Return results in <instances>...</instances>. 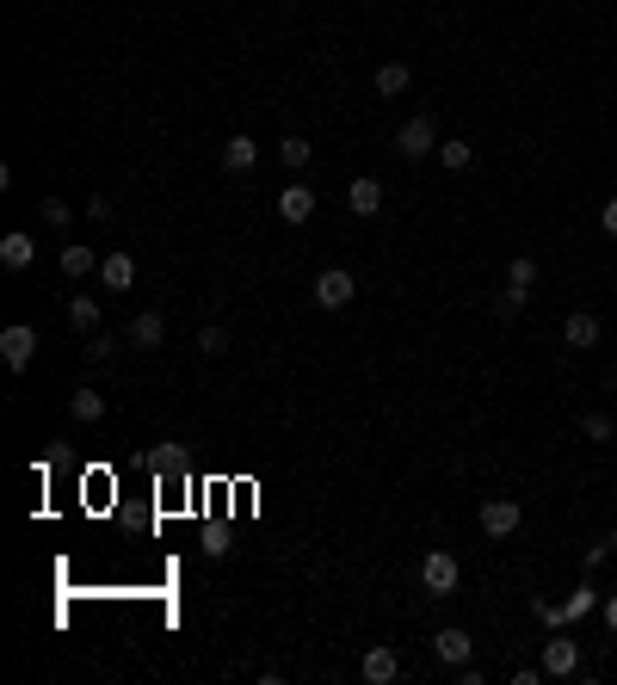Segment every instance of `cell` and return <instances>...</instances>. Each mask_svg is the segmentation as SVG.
I'll return each mask as SVG.
<instances>
[{"instance_id": "12", "label": "cell", "mask_w": 617, "mask_h": 685, "mask_svg": "<svg viewBox=\"0 0 617 685\" xmlns=\"http://www.w3.org/2000/svg\"><path fill=\"white\" fill-rule=\"evenodd\" d=\"M99 278H105V291H130V284H136V254H130V247L105 254L99 260Z\"/></svg>"}, {"instance_id": "16", "label": "cell", "mask_w": 617, "mask_h": 685, "mask_svg": "<svg viewBox=\"0 0 617 685\" xmlns=\"http://www.w3.org/2000/svg\"><path fill=\"white\" fill-rule=\"evenodd\" d=\"M68 414H75L81 426H93V420H105V395H99L93 383H81L75 395H68Z\"/></svg>"}, {"instance_id": "29", "label": "cell", "mask_w": 617, "mask_h": 685, "mask_svg": "<svg viewBox=\"0 0 617 685\" xmlns=\"http://www.w3.org/2000/svg\"><path fill=\"white\" fill-rule=\"evenodd\" d=\"M112 352H118V340L105 334V328H99V334H87V358H93V365H105V358H112Z\"/></svg>"}, {"instance_id": "21", "label": "cell", "mask_w": 617, "mask_h": 685, "mask_svg": "<svg viewBox=\"0 0 617 685\" xmlns=\"http://www.w3.org/2000/svg\"><path fill=\"white\" fill-rule=\"evenodd\" d=\"M309 155H315V142H309V136H284V142H278V161H284L290 173H303Z\"/></svg>"}, {"instance_id": "28", "label": "cell", "mask_w": 617, "mask_h": 685, "mask_svg": "<svg viewBox=\"0 0 617 685\" xmlns=\"http://www.w3.org/2000/svg\"><path fill=\"white\" fill-rule=\"evenodd\" d=\"M525 297H531V291H519V284H506V291H500V297H494V309H500V315H506V321H513V315H519V309H525Z\"/></svg>"}, {"instance_id": "26", "label": "cell", "mask_w": 617, "mask_h": 685, "mask_svg": "<svg viewBox=\"0 0 617 685\" xmlns=\"http://www.w3.org/2000/svg\"><path fill=\"white\" fill-rule=\"evenodd\" d=\"M506 284H519V291H531V284H537V260H531V254H519L513 266H506Z\"/></svg>"}, {"instance_id": "3", "label": "cell", "mask_w": 617, "mask_h": 685, "mask_svg": "<svg viewBox=\"0 0 617 685\" xmlns=\"http://www.w3.org/2000/svg\"><path fill=\"white\" fill-rule=\"evenodd\" d=\"M0 358H7V371H31V358H38V328H31V321L0 328Z\"/></svg>"}, {"instance_id": "5", "label": "cell", "mask_w": 617, "mask_h": 685, "mask_svg": "<svg viewBox=\"0 0 617 685\" xmlns=\"http://www.w3.org/2000/svg\"><path fill=\"white\" fill-rule=\"evenodd\" d=\"M321 309H346L352 297H358V278L346 272V266H328V272H315V291H309Z\"/></svg>"}, {"instance_id": "24", "label": "cell", "mask_w": 617, "mask_h": 685, "mask_svg": "<svg viewBox=\"0 0 617 685\" xmlns=\"http://www.w3.org/2000/svg\"><path fill=\"white\" fill-rule=\"evenodd\" d=\"M198 352L204 358H223L229 352V328H216V321H210V328H198Z\"/></svg>"}, {"instance_id": "17", "label": "cell", "mask_w": 617, "mask_h": 685, "mask_svg": "<svg viewBox=\"0 0 617 685\" xmlns=\"http://www.w3.org/2000/svg\"><path fill=\"white\" fill-rule=\"evenodd\" d=\"M253 161H260V142H253V136H229V142H223V167H229V173H247Z\"/></svg>"}, {"instance_id": "4", "label": "cell", "mask_w": 617, "mask_h": 685, "mask_svg": "<svg viewBox=\"0 0 617 685\" xmlns=\"http://www.w3.org/2000/svg\"><path fill=\"white\" fill-rule=\"evenodd\" d=\"M457 574H463V568H457L451 550H432V556L420 562V587H426L432 599H451V593H457Z\"/></svg>"}, {"instance_id": "30", "label": "cell", "mask_w": 617, "mask_h": 685, "mask_svg": "<svg viewBox=\"0 0 617 685\" xmlns=\"http://www.w3.org/2000/svg\"><path fill=\"white\" fill-rule=\"evenodd\" d=\"M531 611H537V618L550 624V630H562V624H568V611H562L556 599H531Z\"/></svg>"}, {"instance_id": "18", "label": "cell", "mask_w": 617, "mask_h": 685, "mask_svg": "<svg viewBox=\"0 0 617 685\" xmlns=\"http://www.w3.org/2000/svg\"><path fill=\"white\" fill-rule=\"evenodd\" d=\"M149 470H155V476H186V451L167 445V439H161V445H149Z\"/></svg>"}, {"instance_id": "25", "label": "cell", "mask_w": 617, "mask_h": 685, "mask_svg": "<svg viewBox=\"0 0 617 685\" xmlns=\"http://www.w3.org/2000/svg\"><path fill=\"white\" fill-rule=\"evenodd\" d=\"M593 605H599V593H593V587H574V593L562 599V611H568V624H574V618H587Z\"/></svg>"}, {"instance_id": "15", "label": "cell", "mask_w": 617, "mask_h": 685, "mask_svg": "<svg viewBox=\"0 0 617 685\" xmlns=\"http://www.w3.org/2000/svg\"><path fill=\"white\" fill-rule=\"evenodd\" d=\"M408 81H414V68H408V62H383L377 75H371V87H377L383 99H402V93H408Z\"/></svg>"}, {"instance_id": "2", "label": "cell", "mask_w": 617, "mask_h": 685, "mask_svg": "<svg viewBox=\"0 0 617 685\" xmlns=\"http://www.w3.org/2000/svg\"><path fill=\"white\" fill-rule=\"evenodd\" d=\"M519 525H525V507L513 494H488L482 500V537H513Z\"/></svg>"}, {"instance_id": "14", "label": "cell", "mask_w": 617, "mask_h": 685, "mask_svg": "<svg viewBox=\"0 0 617 685\" xmlns=\"http://www.w3.org/2000/svg\"><path fill=\"white\" fill-rule=\"evenodd\" d=\"M346 204H352L358 216H377V210H383V186H377L371 173H358L352 186H346Z\"/></svg>"}, {"instance_id": "19", "label": "cell", "mask_w": 617, "mask_h": 685, "mask_svg": "<svg viewBox=\"0 0 617 685\" xmlns=\"http://www.w3.org/2000/svg\"><path fill=\"white\" fill-rule=\"evenodd\" d=\"M56 260H62V278H87V272L99 266V260H93V247H81V241H68Z\"/></svg>"}, {"instance_id": "20", "label": "cell", "mask_w": 617, "mask_h": 685, "mask_svg": "<svg viewBox=\"0 0 617 685\" xmlns=\"http://www.w3.org/2000/svg\"><path fill=\"white\" fill-rule=\"evenodd\" d=\"M68 328H75V334H99V303L93 297H68Z\"/></svg>"}, {"instance_id": "13", "label": "cell", "mask_w": 617, "mask_h": 685, "mask_svg": "<svg viewBox=\"0 0 617 685\" xmlns=\"http://www.w3.org/2000/svg\"><path fill=\"white\" fill-rule=\"evenodd\" d=\"M358 673H365L371 685H389L395 673H402V655H395V648H383V642H377V648H365V661H358Z\"/></svg>"}, {"instance_id": "32", "label": "cell", "mask_w": 617, "mask_h": 685, "mask_svg": "<svg viewBox=\"0 0 617 685\" xmlns=\"http://www.w3.org/2000/svg\"><path fill=\"white\" fill-rule=\"evenodd\" d=\"M605 624H611V630H617V593H611V599H605Z\"/></svg>"}, {"instance_id": "8", "label": "cell", "mask_w": 617, "mask_h": 685, "mask_svg": "<svg viewBox=\"0 0 617 685\" xmlns=\"http://www.w3.org/2000/svg\"><path fill=\"white\" fill-rule=\"evenodd\" d=\"M278 216H284V223H309V216H315V186H309V179H290V186L278 192Z\"/></svg>"}, {"instance_id": "22", "label": "cell", "mask_w": 617, "mask_h": 685, "mask_svg": "<svg viewBox=\"0 0 617 685\" xmlns=\"http://www.w3.org/2000/svg\"><path fill=\"white\" fill-rule=\"evenodd\" d=\"M439 161H445L451 173H463L469 161H476V149H469V142H463V136H451V142H439Z\"/></svg>"}, {"instance_id": "7", "label": "cell", "mask_w": 617, "mask_h": 685, "mask_svg": "<svg viewBox=\"0 0 617 685\" xmlns=\"http://www.w3.org/2000/svg\"><path fill=\"white\" fill-rule=\"evenodd\" d=\"M124 340H130L136 352H155V346L167 340V315H161V309H136L130 328H124Z\"/></svg>"}, {"instance_id": "27", "label": "cell", "mask_w": 617, "mask_h": 685, "mask_svg": "<svg viewBox=\"0 0 617 685\" xmlns=\"http://www.w3.org/2000/svg\"><path fill=\"white\" fill-rule=\"evenodd\" d=\"M580 432H587L593 445H605V439H611L617 426H611V414H580Z\"/></svg>"}, {"instance_id": "31", "label": "cell", "mask_w": 617, "mask_h": 685, "mask_svg": "<svg viewBox=\"0 0 617 685\" xmlns=\"http://www.w3.org/2000/svg\"><path fill=\"white\" fill-rule=\"evenodd\" d=\"M599 223H605V235L617 241V198H605V210H599Z\"/></svg>"}, {"instance_id": "23", "label": "cell", "mask_w": 617, "mask_h": 685, "mask_svg": "<svg viewBox=\"0 0 617 685\" xmlns=\"http://www.w3.org/2000/svg\"><path fill=\"white\" fill-rule=\"evenodd\" d=\"M44 223L68 235V229H75V204H68V198H44Z\"/></svg>"}, {"instance_id": "9", "label": "cell", "mask_w": 617, "mask_h": 685, "mask_svg": "<svg viewBox=\"0 0 617 685\" xmlns=\"http://www.w3.org/2000/svg\"><path fill=\"white\" fill-rule=\"evenodd\" d=\"M432 655H439L445 667H463L469 655H476V642H469V630H457V624H445V630H432Z\"/></svg>"}, {"instance_id": "10", "label": "cell", "mask_w": 617, "mask_h": 685, "mask_svg": "<svg viewBox=\"0 0 617 685\" xmlns=\"http://www.w3.org/2000/svg\"><path fill=\"white\" fill-rule=\"evenodd\" d=\"M599 334H605V328H599V315H593V309H568L562 340H568L574 352H593V346H599Z\"/></svg>"}, {"instance_id": "11", "label": "cell", "mask_w": 617, "mask_h": 685, "mask_svg": "<svg viewBox=\"0 0 617 685\" xmlns=\"http://www.w3.org/2000/svg\"><path fill=\"white\" fill-rule=\"evenodd\" d=\"M31 260H38V241H31L25 229H7V235H0V266H7V272H25Z\"/></svg>"}, {"instance_id": "6", "label": "cell", "mask_w": 617, "mask_h": 685, "mask_svg": "<svg viewBox=\"0 0 617 685\" xmlns=\"http://www.w3.org/2000/svg\"><path fill=\"white\" fill-rule=\"evenodd\" d=\"M543 673H550V679H574L580 673V642L556 630L550 642H543Z\"/></svg>"}, {"instance_id": "1", "label": "cell", "mask_w": 617, "mask_h": 685, "mask_svg": "<svg viewBox=\"0 0 617 685\" xmlns=\"http://www.w3.org/2000/svg\"><path fill=\"white\" fill-rule=\"evenodd\" d=\"M395 155H402V161H426V155H439V124H432V112H414L402 130H395Z\"/></svg>"}]
</instances>
